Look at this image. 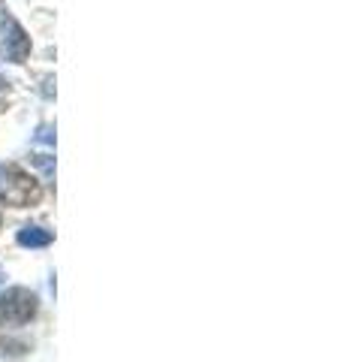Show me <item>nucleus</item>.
Wrapping results in <instances>:
<instances>
[{"label":"nucleus","instance_id":"3","mask_svg":"<svg viewBox=\"0 0 343 362\" xmlns=\"http://www.w3.org/2000/svg\"><path fill=\"white\" fill-rule=\"evenodd\" d=\"M0 54L13 64H21L30 54V37L13 16L0 21Z\"/></svg>","mask_w":343,"mask_h":362},{"label":"nucleus","instance_id":"1","mask_svg":"<svg viewBox=\"0 0 343 362\" xmlns=\"http://www.w3.org/2000/svg\"><path fill=\"white\" fill-rule=\"evenodd\" d=\"M40 194H42L40 181L28 175L21 166L16 163L0 166V202H6L13 209H28L40 199Z\"/></svg>","mask_w":343,"mask_h":362},{"label":"nucleus","instance_id":"2","mask_svg":"<svg viewBox=\"0 0 343 362\" xmlns=\"http://www.w3.org/2000/svg\"><path fill=\"white\" fill-rule=\"evenodd\" d=\"M37 314V296L25 287L6 290V296H0V323L4 326H21Z\"/></svg>","mask_w":343,"mask_h":362},{"label":"nucleus","instance_id":"5","mask_svg":"<svg viewBox=\"0 0 343 362\" xmlns=\"http://www.w3.org/2000/svg\"><path fill=\"white\" fill-rule=\"evenodd\" d=\"M0 287H4V269H0Z\"/></svg>","mask_w":343,"mask_h":362},{"label":"nucleus","instance_id":"4","mask_svg":"<svg viewBox=\"0 0 343 362\" xmlns=\"http://www.w3.org/2000/svg\"><path fill=\"white\" fill-rule=\"evenodd\" d=\"M18 245L21 247H45V245H52V233L42 230V226H25V230H18Z\"/></svg>","mask_w":343,"mask_h":362}]
</instances>
